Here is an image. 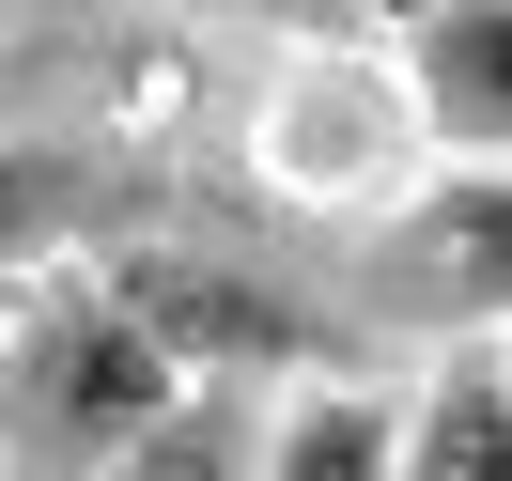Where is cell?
Segmentation results:
<instances>
[{
  "instance_id": "obj_1",
  "label": "cell",
  "mask_w": 512,
  "mask_h": 481,
  "mask_svg": "<svg viewBox=\"0 0 512 481\" xmlns=\"http://www.w3.org/2000/svg\"><path fill=\"white\" fill-rule=\"evenodd\" d=\"M171 388H187V357L125 311V280H109L94 249H63V264L16 280V326H0V466L16 481L125 466Z\"/></svg>"
},
{
  "instance_id": "obj_2",
  "label": "cell",
  "mask_w": 512,
  "mask_h": 481,
  "mask_svg": "<svg viewBox=\"0 0 512 481\" xmlns=\"http://www.w3.org/2000/svg\"><path fill=\"white\" fill-rule=\"evenodd\" d=\"M94 264L125 280V311L156 326L187 373H249V388H264V373H342V326H326L295 280L233 264V249H187V233H156V218H140L125 249H94Z\"/></svg>"
},
{
  "instance_id": "obj_3",
  "label": "cell",
  "mask_w": 512,
  "mask_h": 481,
  "mask_svg": "<svg viewBox=\"0 0 512 481\" xmlns=\"http://www.w3.org/2000/svg\"><path fill=\"white\" fill-rule=\"evenodd\" d=\"M373 311L419 326V342H466V326H512V156H450L404 218L373 233Z\"/></svg>"
},
{
  "instance_id": "obj_4",
  "label": "cell",
  "mask_w": 512,
  "mask_h": 481,
  "mask_svg": "<svg viewBox=\"0 0 512 481\" xmlns=\"http://www.w3.org/2000/svg\"><path fill=\"white\" fill-rule=\"evenodd\" d=\"M404 109H419V94H388V78L357 63V32H342V47H311V63L280 78V109H264V171L311 187V202L404 187Z\"/></svg>"
},
{
  "instance_id": "obj_5",
  "label": "cell",
  "mask_w": 512,
  "mask_h": 481,
  "mask_svg": "<svg viewBox=\"0 0 512 481\" xmlns=\"http://www.w3.org/2000/svg\"><path fill=\"white\" fill-rule=\"evenodd\" d=\"M156 218V156H109V140H16L0 125V280H32L63 249H125Z\"/></svg>"
},
{
  "instance_id": "obj_6",
  "label": "cell",
  "mask_w": 512,
  "mask_h": 481,
  "mask_svg": "<svg viewBox=\"0 0 512 481\" xmlns=\"http://www.w3.org/2000/svg\"><path fill=\"white\" fill-rule=\"evenodd\" d=\"M404 94L450 156H512V0H419L404 16Z\"/></svg>"
},
{
  "instance_id": "obj_7",
  "label": "cell",
  "mask_w": 512,
  "mask_h": 481,
  "mask_svg": "<svg viewBox=\"0 0 512 481\" xmlns=\"http://www.w3.org/2000/svg\"><path fill=\"white\" fill-rule=\"evenodd\" d=\"M404 481H512V357H497V326H466L435 357V388L404 419Z\"/></svg>"
},
{
  "instance_id": "obj_8",
  "label": "cell",
  "mask_w": 512,
  "mask_h": 481,
  "mask_svg": "<svg viewBox=\"0 0 512 481\" xmlns=\"http://www.w3.org/2000/svg\"><path fill=\"white\" fill-rule=\"evenodd\" d=\"M264 481H404V404L311 373L295 404H264Z\"/></svg>"
},
{
  "instance_id": "obj_9",
  "label": "cell",
  "mask_w": 512,
  "mask_h": 481,
  "mask_svg": "<svg viewBox=\"0 0 512 481\" xmlns=\"http://www.w3.org/2000/svg\"><path fill=\"white\" fill-rule=\"evenodd\" d=\"M187 16H233V32H280V47H342V32H373V0H187Z\"/></svg>"
},
{
  "instance_id": "obj_10",
  "label": "cell",
  "mask_w": 512,
  "mask_h": 481,
  "mask_svg": "<svg viewBox=\"0 0 512 481\" xmlns=\"http://www.w3.org/2000/svg\"><path fill=\"white\" fill-rule=\"evenodd\" d=\"M63 16H109V0H0V32H63Z\"/></svg>"
},
{
  "instance_id": "obj_11",
  "label": "cell",
  "mask_w": 512,
  "mask_h": 481,
  "mask_svg": "<svg viewBox=\"0 0 512 481\" xmlns=\"http://www.w3.org/2000/svg\"><path fill=\"white\" fill-rule=\"evenodd\" d=\"M404 16H419V0H373V32H404Z\"/></svg>"
},
{
  "instance_id": "obj_12",
  "label": "cell",
  "mask_w": 512,
  "mask_h": 481,
  "mask_svg": "<svg viewBox=\"0 0 512 481\" xmlns=\"http://www.w3.org/2000/svg\"><path fill=\"white\" fill-rule=\"evenodd\" d=\"M0 326H16V280H0Z\"/></svg>"
}]
</instances>
